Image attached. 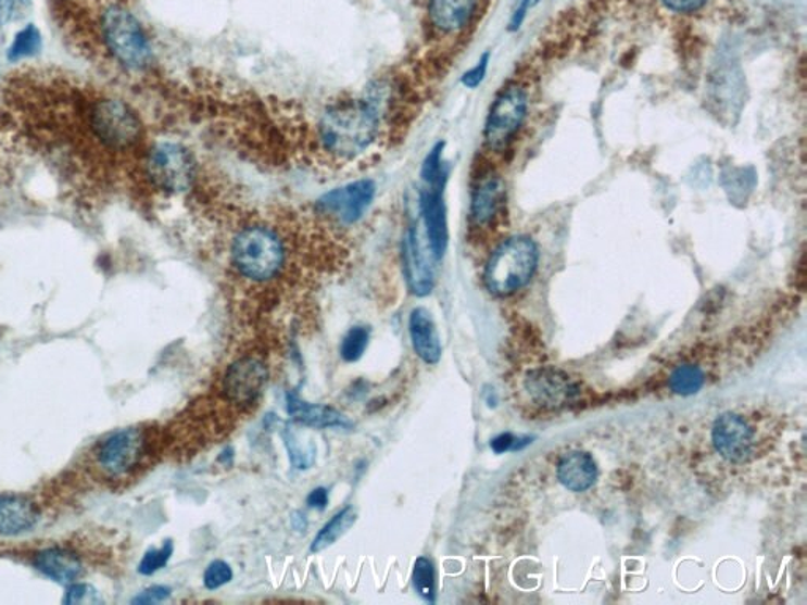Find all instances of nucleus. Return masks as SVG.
Segmentation results:
<instances>
[{
    "label": "nucleus",
    "instance_id": "obj_28",
    "mask_svg": "<svg viewBox=\"0 0 807 605\" xmlns=\"http://www.w3.org/2000/svg\"><path fill=\"white\" fill-rule=\"evenodd\" d=\"M173 552L174 545L171 541L164 542L163 547L152 549V551L147 552L141 563H139V572L142 576H152V574L160 571V569H163L167 565L171 557H173Z\"/></svg>",
    "mask_w": 807,
    "mask_h": 605
},
{
    "label": "nucleus",
    "instance_id": "obj_21",
    "mask_svg": "<svg viewBox=\"0 0 807 605\" xmlns=\"http://www.w3.org/2000/svg\"><path fill=\"white\" fill-rule=\"evenodd\" d=\"M475 0H431L429 13L437 29L456 33L474 15Z\"/></svg>",
    "mask_w": 807,
    "mask_h": 605
},
{
    "label": "nucleus",
    "instance_id": "obj_33",
    "mask_svg": "<svg viewBox=\"0 0 807 605\" xmlns=\"http://www.w3.org/2000/svg\"><path fill=\"white\" fill-rule=\"evenodd\" d=\"M492 450L497 454L506 453V451L517 450V439L512 433H501L495 437L491 442Z\"/></svg>",
    "mask_w": 807,
    "mask_h": 605
},
{
    "label": "nucleus",
    "instance_id": "obj_30",
    "mask_svg": "<svg viewBox=\"0 0 807 605\" xmlns=\"http://www.w3.org/2000/svg\"><path fill=\"white\" fill-rule=\"evenodd\" d=\"M667 10L680 15H691V13L701 12L708 0H659Z\"/></svg>",
    "mask_w": 807,
    "mask_h": 605
},
{
    "label": "nucleus",
    "instance_id": "obj_15",
    "mask_svg": "<svg viewBox=\"0 0 807 605\" xmlns=\"http://www.w3.org/2000/svg\"><path fill=\"white\" fill-rule=\"evenodd\" d=\"M597 475V465L592 454L585 451H569L558 461L557 478L568 491L581 494L589 491L595 484Z\"/></svg>",
    "mask_w": 807,
    "mask_h": 605
},
{
    "label": "nucleus",
    "instance_id": "obj_29",
    "mask_svg": "<svg viewBox=\"0 0 807 605\" xmlns=\"http://www.w3.org/2000/svg\"><path fill=\"white\" fill-rule=\"evenodd\" d=\"M232 569L223 559H215V562L209 565L207 571L204 574V585L209 590H218L223 585L229 583L232 580Z\"/></svg>",
    "mask_w": 807,
    "mask_h": 605
},
{
    "label": "nucleus",
    "instance_id": "obj_32",
    "mask_svg": "<svg viewBox=\"0 0 807 605\" xmlns=\"http://www.w3.org/2000/svg\"><path fill=\"white\" fill-rule=\"evenodd\" d=\"M171 596V589H167V587L156 585V587H150V589H147L146 591H142L141 594H138V596L133 600V603L135 604H156V603H163V601H166L167 597Z\"/></svg>",
    "mask_w": 807,
    "mask_h": 605
},
{
    "label": "nucleus",
    "instance_id": "obj_6",
    "mask_svg": "<svg viewBox=\"0 0 807 605\" xmlns=\"http://www.w3.org/2000/svg\"><path fill=\"white\" fill-rule=\"evenodd\" d=\"M90 128L98 141L114 150L129 149L141 138V122L118 100H98L90 111Z\"/></svg>",
    "mask_w": 807,
    "mask_h": 605
},
{
    "label": "nucleus",
    "instance_id": "obj_36",
    "mask_svg": "<svg viewBox=\"0 0 807 605\" xmlns=\"http://www.w3.org/2000/svg\"><path fill=\"white\" fill-rule=\"evenodd\" d=\"M15 5L16 0H0V26H5L12 21Z\"/></svg>",
    "mask_w": 807,
    "mask_h": 605
},
{
    "label": "nucleus",
    "instance_id": "obj_20",
    "mask_svg": "<svg viewBox=\"0 0 807 605\" xmlns=\"http://www.w3.org/2000/svg\"><path fill=\"white\" fill-rule=\"evenodd\" d=\"M34 566L48 579L65 583V585L76 582L83 572L79 558L64 549H48V551L40 552L34 559Z\"/></svg>",
    "mask_w": 807,
    "mask_h": 605
},
{
    "label": "nucleus",
    "instance_id": "obj_27",
    "mask_svg": "<svg viewBox=\"0 0 807 605\" xmlns=\"http://www.w3.org/2000/svg\"><path fill=\"white\" fill-rule=\"evenodd\" d=\"M442 152L443 143H437L434 149L431 150V153L426 156L425 163H423L421 178L426 184L431 185V187L445 185L446 173L445 169H443Z\"/></svg>",
    "mask_w": 807,
    "mask_h": 605
},
{
    "label": "nucleus",
    "instance_id": "obj_12",
    "mask_svg": "<svg viewBox=\"0 0 807 605\" xmlns=\"http://www.w3.org/2000/svg\"><path fill=\"white\" fill-rule=\"evenodd\" d=\"M376 185L371 180H358L348 187L327 192L319 201L324 215L338 222L352 224L358 222L373 204Z\"/></svg>",
    "mask_w": 807,
    "mask_h": 605
},
{
    "label": "nucleus",
    "instance_id": "obj_3",
    "mask_svg": "<svg viewBox=\"0 0 807 605\" xmlns=\"http://www.w3.org/2000/svg\"><path fill=\"white\" fill-rule=\"evenodd\" d=\"M285 259V244L270 227H244L234 239V265L251 281H270L281 272Z\"/></svg>",
    "mask_w": 807,
    "mask_h": 605
},
{
    "label": "nucleus",
    "instance_id": "obj_26",
    "mask_svg": "<svg viewBox=\"0 0 807 605\" xmlns=\"http://www.w3.org/2000/svg\"><path fill=\"white\" fill-rule=\"evenodd\" d=\"M369 344V330L365 327H354L345 335L341 344V356L344 362L355 363L362 358Z\"/></svg>",
    "mask_w": 807,
    "mask_h": 605
},
{
    "label": "nucleus",
    "instance_id": "obj_8",
    "mask_svg": "<svg viewBox=\"0 0 807 605\" xmlns=\"http://www.w3.org/2000/svg\"><path fill=\"white\" fill-rule=\"evenodd\" d=\"M147 445L149 442L144 430L138 428L117 430L97 446V463L104 474L124 477L144 461Z\"/></svg>",
    "mask_w": 807,
    "mask_h": 605
},
{
    "label": "nucleus",
    "instance_id": "obj_17",
    "mask_svg": "<svg viewBox=\"0 0 807 605\" xmlns=\"http://www.w3.org/2000/svg\"><path fill=\"white\" fill-rule=\"evenodd\" d=\"M408 331H411L412 344L415 352L423 362L428 365H437L442 356L439 333L431 314L425 307H415L408 319Z\"/></svg>",
    "mask_w": 807,
    "mask_h": 605
},
{
    "label": "nucleus",
    "instance_id": "obj_34",
    "mask_svg": "<svg viewBox=\"0 0 807 605\" xmlns=\"http://www.w3.org/2000/svg\"><path fill=\"white\" fill-rule=\"evenodd\" d=\"M90 587L84 585V583H73L65 594V604H78L83 603L87 596H89Z\"/></svg>",
    "mask_w": 807,
    "mask_h": 605
},
{
    "label": "nucleus",
    "instance_id": "obj_2",
    "mask_svg": "<svg viewBox=\"0 0 807 605\" xmlns=\"http://www.w3.org/2000/svg\"><path fill=\"white\" fill-rule=\"evenodd\" d=\"M537 244L529 237H513L503 241L489 257L484 282L495 297H509L529 285L538 267Z\"/></svg>",
    "mask_w": 807,
    "mask_h": 605
},
{
    "label": "nucleus",
    "instance_id": "obj_19",
    "mask_svg": "<svg viewBox=\"0 0 807 605\" xmlns=\"http://www.w3.org/2000/svg\"><path fill=\"white\" fill-rule=\"evenodd\" d=\"M288 412L297 423L310 428H351L352 423L337 408L328 405L307 404L297 393H288Z\"/></svg>",
    "mask_w": 807,
    "mask_h": 605
},
{
    "label": "nucleus",
    "instance_id": "obj_4",
    "mask_svg": "<svg viewBox=\"0 0 807 605\" xmlns=\"http://www.w3.org/2000/svg\"><path fill=\"white\" fill-rule=\"evenodd\" d=\"M101 37L118 64L129 70H142L152 61L149 38L125 7L110 5L101 16Z\"/></svg>",
    "mask_w": 807,
    "mask_h": 605
},
{
    "label": "nucleus",
    "instance_id": "obj_25",
    "mask_svg": "<svg viewBox=\"0 0 807 605\" xmlns=\"http://www.w3.org/2000/svg\"><path fill=\"white\" fill-rule=\"evenodd\" d=\"M412 583H414L415 591L420 594L423 600L429 601V603L436 600V569L428 558L420 557L415 563Z\"/></svg>",
    "mask_w": 807,
    "mask_h": 605
},
{
    "label": "nucleus",
    "instance_id": "obj_24",
    "mask_svg": "<svg viewBox=\"0 0 807 605\" xmlns=\"http://www.w3.org/2000/svg\"><path fill=\"white\" fill-rule=\"evenodd\" d=\"M43 45V38H41L40 30L29 24V26L23 27L13 38L12 45H10L7 58L10 62L23 61V59L33 58L38 54Z\"/></svg>",
    "mask_w": 807,
    "mask_h": 605
},
{
    "label": "nucleus",
    "instance_id": "obj_18",
    "mask_svg": "<svg viewBox=\"0 0 807 605\" xmlns=\"http://www.w3.org/2000/svg\"><path fill=\"white\" fill-rule=\"evenodd\" d=\"M40 519L37 506L26 496L0 495V534L26 533L33 530Z\"/></svg>",
    "mask_w": 807,
    "mask_h": 605
},
{
    "label": "nucleus",
    "instance_id": "obj_38",
    "mask_svg": "<svg viewBox=\"0 0 807 605\" xmlns=\"http://www.w3.org/2000/svg\"><path fill=\"white\" fill-rule=\"evenodd\" d=\"M232 457H234L232 448H227L225 453H223L222 456H219L218 461L219 463H223V464L230 463V461H232Z\"/></svg>",
    "mask_w": 807,
    "mask_h": 605
},
{
    "label": "nucleus",
    "instance_id": "obj_11",
    "mask_svg": "<svg viewBox=\"0 0 807 605\" xmlns=\"http://www.w3.org/2000/svg\"><path fill=\"white\" fill-rule=\"evenodd\" d=\"M754 430L747 419L736 414L719 416L713 426V445L719 456L732 464H743L753 456Z\"/></svg>",
    "mask_w": 807,
    "mask_h": 605
},
{
    "label": "nucleus",
    "instance_id": "obj_23",
    "mask_svg": "<svg viewBox=\"0 0 807 605\" xmlns=\"http://www.w3.org/2000/svg\"><path fill=\"white\" fill-rule=\"evenodd\" d=\"M705 379L707 377H705L701 366L684 363V365L673 367L667 383H669L672 393L679 394V396H693L704 388Z\"/></svg>",
    "mask_w": 807,
    "mask_h": 605
},
{
    "label": "nucleus",
    "instance_id": "obj_10",
    "mask_svg": "<svg viewBox=\"0 0 807 605\" xmlns=\"http://www.w3.org/2000/svg\"><path fill=\"white\" fill-rule=\"evenodd\" d=\"M267 380V366L254 356H244L227 369L223 394L230 404L244 408L257 401Z\"/></svg>",
    "mask_w": 807,
    "mask_h": 605
},
{
    "label": "nucleus",
    "instance_id": "obj_35",
    "mask_svg": "<svg viewBox=\"0 0 807 605\" xmlns=\"http://www.w3.org/2000/svg\"><path fill=\"white\" fill-rule=\"evenodd\" d=\"M328 505V492L327 489L324 488H317L314 489L313 492H311L310 496H307V506L313 509H325Z\"/></svg>",
    "mask_w": 807,
    "mask_h": 605
},
{
    "label": "nucleus",
    "instance_id": "obj_7",
    "mask_svg": "<svg viewBox=\"0 0 807 605\" xmlns=\"http://www.w3.org/2000/svg\"><path fill=\"white\" fill-rule=\"evenodd\" d=\"M194 173L193 156L180 143H156L147 156V174L160 190L187 191L193 184Z\"/></svg>",
    "mask_w": 807,
    "mask_h": 605
},
{
    "label": "nucleus",
    "instance_id": "obj_31",
    "mask_svg": "<svg viewBox=\"0 0 807 605\" xmlns=\"http://www.w3.org/2000/svg\"><path fill=\"white\" fill-rule=\"evenodd\" d=\"M489 54H484L483 58L478 61V64L474 68L468 70L466 75L463 76L464 86L468 89H475L483 83L486 73H488Z\"/></svg>",
    "mask_w": 807,
    "mask_h": 605
},
{
    "label": "nucleus",
    "instance_id": "obj_13",
    "mask_svg": "<svg viewBox=\"0 0 807 605\" xmlns=\"http://www.w3.org/2000/svg\"><path fill=\"white\" fill-rule=\"evenodd\" d=\"M403 261L405 278L412 293L417 297H426L434 289V275L431 265L426 257L425 248L421 247L420 232L417 224L411 226L404 237Z\"/></svg>",
    "mask_w": 807,
    "mask_h": 605
},
{
    "label": "nucleus",
    "instance_id": "obj_5",
    "mask_svg": "<svg viewBox=\"0 0 807 605\" xmlns=\"http://www.w3.org/2000/svg\"><path fill=\"white\" fill-rule=\"evenodd\" d=\"M529 96L519 84L503 89L492 103L486 121L484 139L489 149L501 152L506 149L526 122Z\"/></svg>",
    "mask_w": 807,
    "mask_h": 605
},
{
    "label": "nucleus",
    "instance_id": "obj_16",
    "mask_svg": "<svg viewBox=\"0 0 807 605\" xmlns=\"http://www.w3.org/2000/svg\"><path fill=\"white\" fill-rule=\"evenodd\" d=\"M505 205V187L499 177L489 176L478 185L471 199L470 218L477 227H486L497 219Z\"/></svg>",
    "mask_w": 807,
    "mask_h": 605
},
{
    "label": "nucleus",
    "instance_id": "obj_22",
    "mask_svg": "<svg viewBox=\"0 0 807 605\" xmlns=\"http://www.w3.org/2000/svg\"><path fill=\"white\" fill-rule=\"evenodd\" d=\"M355 520L356 513L352 506L340 511V513H338L337 516H335L333 519H331L330 522H328L327 526L317 533V537L314 538L313 544H311V552L317 554V552H323L325 549L333 545L335 542L348 533L349 528L354 526Z\"/></svg>",
    "mask_w": 807,
    "mask_h": 605
},
{
    "label": "nucleus",
    "instance_id": "obj_9",
    "mask_svg": "<svg viewBox=\"0 0 807 605\" xmlns=\"http://www.w3.org/2000/svg\"><path fill=\"white\" fill-rule=\"evenodd\" d=\"M526 390L538 405L552 411L576 404L582 394L581 383L555 367L532 370L527 376Z\"/></svg>",
    "mask_w": 807,
    "mask_h": 605
},
{
    "label": "nucleus",
    "instance_id": "obj_14",
    "mask_svg": "<svg viewBox=\"0 0 807 605\" xmlns=\"http://www.w3.org/2000/svg\"><path fill=\"white\" fill-rule=\"evenodd\" d=\"M421 215L425 224L426 241L436 259H442L449 244V222L443 201V185L431 187L421 194Z\"/></svg>",
    "mask_w": 807,
    "mask_h": 605
},
{
    "label": "nucleus",
    "instance_id": "obj_37",
    "mask_svg": "<svg viewBox=\"0 0 807 605\" xmlns=\"http://www.w3.org/2000/svg\"><path fill=\"white\" fill-rule=\"evenodd\" d=\"M293 527L297 528V530H305L306 527V519L303 517V514L297 513L293 514Z\"/></svg>",
    "mask_w": 807,
    "mask_h": 605
},
{
    "label": "nucleus",
    "instance_id": "obj_1",
    "mask_svg": "<svg viewBox=\"0 0 807 605\" xmlns=\"http://www.w3.org/2000/svg\"><path fill=\"white\" fill-rule=\"evenodd\" d=\"M379 133V114L369 101H342L325 112L319 135L325 150L341 159L365 152Z\"/></svg>",
    "mask_w": 807,
    "mask_h": 605
}]
</instances>
